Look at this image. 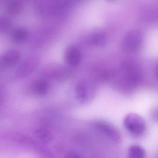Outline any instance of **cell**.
<instances>
[{"label": "cell", "instance_id": "11", "mask_svg": "<svg viewBox=\"0 0 158 158\" xmlns=\"http://www.w3.org/2000/svg\"><path fill=\"white\" fill-rule=\"evenodd\" d=\"M128 158H146L145 150L139 145H133L128 150Z\"/></svg>", "mask_w": 158, "mask_h": 158}, {"label": "cell", "instance_id": "15", "mask_svg": "<svg viewBox=\"0 0 158 158\" xmlns=\"http://www.w3.org/2000/svg\"><path fill=\"white\" fill-rule=\"evenodd\" d=\"M64 158H82L75 152H70L65 156Z\"/></svg>", "mask_w": 158, "mask_h": 158}, {"label": "cell", "instance_id": "5", "mask_svg": "<svg viewBox=\"0 0 158 158\" xmlns=\"http://www.w3.org/2000/svg\"><path fill=\"white\" fill-rule=\"evenodd\" d=\"M64 60L72 66H76L80 63L82 58L81 51L75 46H68L64 52Z\"/></svg>", "mask_w": 158, "mask_h": 158}, {"label": "cell", "instance_id": "8", "mask_svg": "<svg viewBox=\"0 0 158 158\" xmlns=\"http://www.w3.org/2000/svg\"><path fill=\"white\" fill-rule=\"evenodd\" d=\"M30 92L37 96L45 95L48 89V83L43 79H37L29 85Z\"/></svg>", "mask_w": 158, "mask_h": 158}, {"label": "cell", "instance_id": "17", "mask_svg": "<svg viewBox=\"0 0 158 158\" xmlns=\"http://www.w3.org/2000/svg\"><path fill=\"white\" fill-rule=\"evenodd\" d=\"M156 74L157 77H158V63L157 64V66H156Z\"/></svg>", "mask_w": 158, "mask_h": 158}, {"label": "cell", "instance_id": "9", "mask_svg": "<svg viewBox=\"0 0 158 158\" xmlns=\"http://www.w3.org/2000/svg\"><path fill=\"white\" fill-rule=\"evenodd\" d=\"M98 128L112 140L115 142H119L120 140V134L113 126L105 123H100L98 124Z\"/></svg>", "mask_w": 158, "mask_h": 158}, {"label": "cell", "instance_id": "6", "mask_svg": "<svg viewBox=\"0 0 158 158\" xmlns=\"http://www.w3.org/2000/svg\"><path fill=\"white\" fill-rule=\"evenodd\" d=\"M21 58V53L17 50L9 49L2 53L1 57V63L4 66L10 67L18 63Z\"/></svg>", "mask_w": 158, "mask_h": 158}, {"label": "cell", "instance_id": "10", "mask_svg": "<svg viewBox=\"0 0 158 158\" xmlns=\"http://www.w3.org/2000/svg\"><path fill=\"white\" fill-rule=\"evenodd\" d=\"M28 31L26 27L19 26L14 28L10 33V37L13 41L20 42L27 38Z\"/></svg>", "mask_w": 158, "mask_h": 158}, {"label": "cell", "instance_id": "1", "mask_svg": "<svg viewBox=\"0 0 158 158\" xmlns=\"http://www.w3.org/2000/svg\"><path fill=\"white\" fill-rule=\"evenodd\" d=\"M124 126L131 135L139 136L146 131V123L145 120L139 114L130 113L125 117Z\"/></svg>", "mask_w": 158, "mask_h": 158}, {"label": "cell", "instance_id": "14", "mask_svg": "<svg viewBox=\"0 0 158 158\" xmlns=\"http://www.w3.org/2000/svg\"><path fill=\"white\" fill-rule=\"evenodd\" d=\"M11 25V22L8 17L2 16L0 18V30L7 31Z\"/></svg>", "mask_w": 158, "mask_h": 158}, {"label": "cell", "instance_id": "2", "mask_svg": "<svg viewBox=\"0 0 158 158\" xmlns=\"http://www.w3.org/2000/svg\"><path fill=\"white\" fill-rule=\"evenodd\" d=\"M40 59L35 55L28 56L23 59L16 69V75L23 77L33 73L39 64Z\"/></svg>", "mask_w": 158, "mask_h": 158}, {"label": "cell", "instance_id": "12", "mask_svg": "<svg viewBox=\"0 0 158 158\" xmlns=\"http://www.w3.org/2000/svg\"><path fill=\"white\" fill-rule=\"evenodd\" d=\"M23 5L18 1H11L9 2L6 6L7 12L12 15L18 14L23 10Z\"/></svg>", "mask_w": 158, "mask_h": 158}, {"label": "cell", "instance_id": "16", "mask_svg": "<svg viewBox=\"0 0 158 158\" xmlns=\"http://www.w3.org/2000/svg\"><path fill=\"white\" fill-rule=\"evenodd\" d=\"M152 117L154 121L158 122V109L154 110L152 113Z\"/></svg>", "mask_w": 158, "mask_h": 158}, {"label": "cell", "instance_id": "13", "mask_svg": "<svg viewBox=\"0 0 158 158\" xmlns=\"http://www.w3.org/2000/svg\"><path fill=\"white\" fill-rule=\"evenodd\" d=\"M36 137L44 142H49L52 139V135L49 132L44 129H39L35 132Z\"/></svg>", "mask_w": 158, "mask_h": 158}, {"label": "cell", "instance_id": "7", "mask_svg": "<svg viewBox=\"0 0 158 158\" xmlns=\"http://www.w3.org/2000/svg\"><path fill=\"white\" fill-rule=\"evenodd\" d=\"M106 40L107 38L105 33L99 29L92 31L88 38L89 44L95 47H103L106 44Z\"/></svg>", "mask_w": 158, "mask_h": 158}, {"label": "cell", "instance_id": "3", "mask_svg": "<svg viewBox=\"0 0 158 158\" xmlns=\"http://www.w3.org/2000/svg\"><path fill=\"white\" fill-rule=\"evenodd\" d=\"M75 91L77 98L78 101L84 103L92 97L94 92V88L90 82L82 80L77 85Z\"/></svg>", "mask_w": 158, "mask_h": 158}, {"label": "cell", "instance_id": "4", "mask_svg": "<svg viewBox=\"0 0 158 158\" xmlns=\"http://www.w3.org/2000/svg\"><path fill=\"white\" fill-rule=\"evenodd\" d=\"M142 43V36L137 31H131L126 35L124 38V48L128 51H135L138 49Z\"/></svg>", "mask_w": 158, "mask_h": 158}]
</instances>
